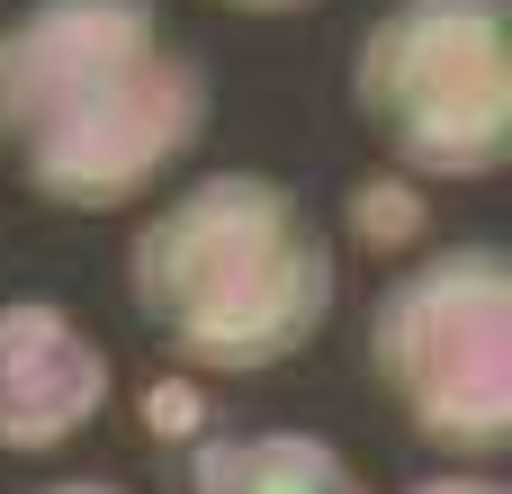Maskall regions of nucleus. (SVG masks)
Segmentation results:
<instances>
[{"label":"nucleus","mask_w":512,"mask_h":494,"mask_svg":"<svg viewBox=\"0 0 512 494\" xmlns=\"http://www.w3.org/2000/svg\"><path fill=\"white\" fill-rule=\"evenodd\" d=\"M198 135L207 63L153 0H27L0 27V153L45 207H135Z\"/></svg>","instance_id":"1"},{"label":"nucleus","mask_w":512,"mask_h":494,"mask_svg":"<svg viewBox=\"0 0 512 494\" xmlns=\"http://www.w3.org/2000/svg\"><path fill=\"white\" fill-rule=\"evenodd\" d=\"M342 297L333 234L270 171H207L153 207L126 243L135 324L207 378H252L297 360Z\"/></svg>","instance_id":"2"},{"label":"nucleus","mask_w":512,"mask_h":494,"mask_svg":"<svg viewBox=\"0 0 512 494\" xmlns=\"http://www.w3.org/2000/svg\"><path fill=\"white\" fill-rule=\"evenodd\" d=\"M351 108L405 180L512 162V0H387L351 45Z\"/></svg>","instance_id":"3"},{"label":"nucleus","mask_w":512,"mask_h":494,"mask_svg":"<svg viewBox=\"0 0 512 494\" xmlns=\"http://www.w3.org/2000/svg\"><path fill=\"white\" fill-rule=\"evenodd\" d=\"M369 378L423 450L495 459L512 441V261L441 243L396 270L369 306Z\"/></svg>","instance_id":"4"},{"label":"nucleus","mask_w":512,"mask_h":494,"mask_svg":"<svg viewBox=\"0 0 512 494\" xmlns=\"http://www.w3.org/2000/svg\"><path fill=\"white\" fill-rule=\"evenodd\" d=\"M108 351L54 306V297H9L0 306V450L45 459L72 432L108 414Z\"/></svg>","instance_id":"5"},{"label":"nucleus","mask_w":512,"mask_h":494,"mask_svg":"<svg viewBox=\"0 0 512 494\" xmlns=\"http://www.w3.org/2000/svg\"><path fill=\"white\" fill-rule=\"evenodd\" d=\"M189 494H369L324 432H207L189 450Z\"/></svg>","instance_id":"6"},{"label":"nucleus","mask_w":512,"mask_h":494,"mask_svg":"<svg viewBox=\"0 0 512 494\" xmlns=\"http://www.w3.org/2000/svg\"><path fill=\"white\" fill-rule=\"evenodd\" d=\"M342 234H351L360 252H414V243L432 234V198H423V180H405V171H369V180L342 198Z\"/></svg>","instance_id":"7"},{"label":"nucleus","mask_w":512,"mask_h":494,"mask_svg":"<svg viewBox=\"0 0 512 494\" xmlns=\"http://www.w3.org/2000/svg\"><path fill=\"white\" fill-rule=\"evenodd\" d=\"M135 423H144V441L198 450V441H207V387H198L189 369H162V378L135 387Z\"/></svg>","instance_id":"8"},{"label":"nucleus","mask_w":512,"mask_h":494,"mask_svg":"<svg viewBox=\"0 0 512 494\" xmlns=\"http://www.w3.org/2000/svg\"><path fill=\"white\" fill-rule=\"evenodd\" d=\"M405 494H504L486 468H450V477H423V486H405Z\"/></svg>","instance_id":"9"},{"label":"nucleus","mask_w":512,"mask_h":494,"mask_svg":"<svg viewBox=\"0 0 512 494\" xmlns=\"http://www.w3.org/2000/svg\"><path fill=\"white\" fill-rule=\"evenodd\" d=\"M36 494H126V486H108V477H63V486H36Z\"/></svg>","instance_id":"10"},{"label":"nucleus","mask_w":512,"mask_h":494,"mask_svg":"<svg viewBox=\"0 0 512 494\" xmlns=\"http://www.w3.org/2000/svg\"><path fill=\"white\" fill-rule=\"evenodd\" d=\"M225 9H306V0H225Z\"/></svg>","instance_id":"11"}]
</instances>
